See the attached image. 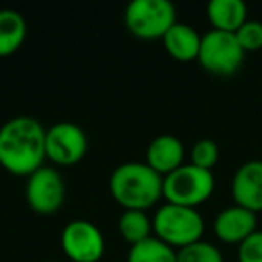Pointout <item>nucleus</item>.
Instances as JSON below:
<instances>
[{
    "instance_id": "1",
    "label": "nucleus",
    "mask_w": 262,
    "mask_h": 262,
    "mask_svg": "<svg viewBox=\"0 0 262 262\" xmlns=\"http://www.w3.org/2000/svg\"><path fill=\"white\" fill-rule=\"evenodd\" d=\"M45 127L34 117L18 115L0 127V167L13 176L29 178L43 167Z\"/></svg>"
},
{
    "instance_id": "2",
    "label": "nucleus",
    "mask_w": 262,
    "mask_h": 262,
    "mask_svg": "<svg viewBox=\"0 0 262 262\" xmlns=\"http://www.w3.org/2000/svg\"><path fill=\"white\" fill-rule=\"evenodd\" d=\"M110 192L124 210L151 208L164 196V178L142 162H126L113 169Z\"/></svg>"
},
{
    "instance_id": "3",
    "label": "nucleus",
    "mask_w": 262,
    "mask_h": 262,
    "mask_svg": "<svg viewBox=\"0 0 262 262\" xmlns=\"http://www.w3.org/2000/svg\"><path fill=\"white\" fill-rule=\"evenodd\" d=\"M155 237L171 248H182L201 241L205 232V221L196 208L165 203L153 217Z\"/></svg>"
},
{
    "instance_id": "4",
    "label": "nucleus",
    "mask_w": 262,
    "mask_h": 262,
    "mask_svg": "<svg viewBox=\"0 0 262 262\" xmlns=\"http://www.w3.org/2000/svg\"><path fill=\"white\" fill-rule=\"evenodd\" d=\"M215 178L212 171L183 164L164 178V198L167 203L196 208L214 194Z\"/></svg>"
},
{
    "instance_id": "5",
    "label": "nucleus",
    "mask_w": 262,
    "mask_h": 262,
    "mask_svg": "<svg viewBox=\"0 0 262 262\" xmlns=\"http://www.w3.org/2000/svg\"><path fill=\"white\" fill-rule=\"evenodd\" d=\"M124 22L133 36L157 40L176 24V9L169 0H133L124 11Z\"/></svg>"
},
{
    "instance_id": "6",
    "label": "nucleus",
    "mask_w": 262,
    "mask_h": 262,
    "mask_svg": "<svg viewBox=\"0 0 262 262\" xmlns=\"http://www.w3.org/2000/svg\"><path fill=\"white\" fill-rule=\"evenodd\" d=\"M244 54L235 34L212 29L201 36L198 61L212 76L228 77L241 69Z\"/></svg>"
},
{
    "instance_id": "7",
    "label": "nucleus",
    "mask_w": 262,
    "mask_h": 262,
    "mask_svg": "<svg viewBox=\"0 0 262 262\" xmlns=\"http://www.w3.org/2000/svg\"><path fill=\"white\" fill-rule=\"evenodd\" d=\"M67 189L63 176L54 167H40L27 178L26 201L40 215L56 214L65 203Z\"/></svg>"
},
{
    "instance_id": "8",
    "label": "nucleus",
    "mask_w": 262,
    "mask_h": 262,
    "mask_svg": "<svg viewBox=\"0 0 262 262\" xmlns=\"http://www.w3.org/2000/svg\"><path fill=\"white\" fill-rule=\"evenodd\" d=\"M88 151V137L74 122H58L45 131V157L56 165H76Z\"/></svg>"
},
{
    "instance_id": "9",
    "label": "nucleus",
    "mask_w": 262,
    "mask_h": 262,
    "mask_svg": "<svg viewBox=\"0 0 262 262\" xmlns=\"http://www.w3.org/2000/svg\"><path fill=\"white\" fill-rule=\"evenodd\" d=\"M63 253L72 262H99L104 255V235L92 221L74 219L61 232Z\"/></svg>"
},
{
    "instance_id": "10",
    "label": "nucleus",
    "mask_w": 262,
    "mask_h": 262,
    "mask_svg": "<svg viewBox=\"0 0 262 262\" xmlns=\"http://www.w3.org/2000/svg\"><path fill=\"white\" fill-rule=\"evenodd\" d=\"M232 196L235 205L248 210L262 212V160L244 162L232 180Z\"/></svg>"
},
{
    "instance_id": "11",
    "label": "nucleus",
    "mask_w": 262,
    "mask_h": 262,
    "mask_svg": "<svg viewBox=\"0 0 262 262\" xmlns=\"http://www.w3.org/2000/svg\"><path fill=\"white\" fill-rule=\"evenodd\" d=\"M257 232V214L239 205L221 210L214 219V233L226 244H241Z\"/></svg>"
},
{
    "instance_id": "12",
    "label": "nucleus",
    "mask_w": 262,
    "mask_h": 262,
    "mask_svg": "<svg viewBox=\"0 0 262 262\" xmlns=\"http://www.w3.org/2000/svg\"><path fill=\"white\" fill-rule=\"evenodd\" d=\"M185 158V147L183 142L174 135H158L147 146L146 151V164L153 169L155 172L165 178L183 165Z\"/></svg>"
},
{
    "instance_id": "13",
    "label": "nucleus",
    "mask_w": 262,
    "mask_h": 262,
    "mask_svg": "<svg viewBox=\"0 0 262 262\" xmlns=\"http://www.w3.org/2000/svg\"><path fill=\"white\" fill-rule=\"evenodd\" d=\"M164 49L172 59L182 63H189L198 59L200 54L201 36L192 26L189 24L176 22L162 38Z\"/></svg>"
},
{
    "instance_id": "14",
    "label": "nucleus",
    "mask_w": 262,
    "mask_h": 262,
    "mask_svg": "<svg viewBox=\"0 0 262 262\" xmlns=\"http://www.w3.org/2000/svg\"><path fill=\"white\" fill-rule=\"evenodd\" d=\"M207 18L215 31L235 34L248 20V8L243 0H212L207 6Z\"/></svg>"
},
{
    "instance_id": "15",
    "label": "nucleus",
    "mask_w": 262,
    "mask_h": 262,
    "mask_svg": "<svg viewBox=\"0 0 262 262\" xmlns=\"http://www.w3.org/2000/svg\"><path fill=\"white\" fill-rule=\"evenodd\" d=\"M27 38V22L15 9H0V58L11 56Z\"/></svg>"
},
{
    "instance_id": "16",
    "label": "nucleus",
    "mask_w": 262,
    "mask_h": 262,
    "mask_svg": "<svg viewBox=\"0 0 262 262\" xmlns=\"http://www.w3.org/2000/svg\"><path fill=\"white\" fill-rule=\"evenodd\" d=\"M127 262H178V251L151 235L129 248Z\"/></svg>"
},
{
    "instance_id": "17",
    "label": "nucleus",
    "mask_w": 262,
    "mask_h": 262,
    "mask_svg": "<svg viewBox=\"0 0 262 262\" xmlns=\"http://www.w3.org/2000/svg\"><path fill=\"white\" fill-rule=\"evenodd\" d=\"M151 232H153V219H149L144 210H124L119 217V233L131 246L149 239Z\"/></svg>"
},
{
    "instance_id": "18",
    "label": "nucleus",
    "mask_w": 262,
    "mask_h": 262,
    "mask_svg": "<svg viewBox=\"0 0 262 262\" xmlns=\"http://www.w3.org/2000/svg\"><path fill=\"white\" fill-rule=\"evenodd\" d=\"M178 262H225V258L215 244L208 241H198L178 250Z\"/></svg>"
},
{
    "instance_id": "19",
    "label": "nucleus",
    "mask_w": 262,
    "mask_h": 262,
    "mask_svg": "<svg viewBox=\"0 0 262 262\" xmlns=\"http://www.w3.org/2000/svg\"><path fill=\"white\" fill-rule=\"evenodd\" d=\"M219 160V147L212 139H201L190 149V164L212 171Z\"/></svg>"
},
{
    "instance_id": "20",
    "label": "nucleus",
    "mask_w": 262,
    "mask_h": 262,
    "mask_svg": "<svg viewBox=\"0 0 262 262\" xmlns=\"http://www.w3.org/2000/svg\"><path fill=\"white\" fill-rule=\"evenodd\" d=\"M235 38L244 52H255L262 49V22L258 20H246L239 31L235 33Z\"/></svg>"
},
{
    "instance_id": "21",
    "label": "nucleus",
    "mask_w": 262,
    "mask_h": 262,
    "mask_svg": "<svg viewBox=\"0 0 262 262\" xmlns=\"http://www.w3.org/2000/svg\"><path fill=\"white\" fill-rule=\"evenodd\" d=\"M237 257L239 262H262V230H257L253 235L239 244Z\"/></svg>"
}]
</instances>
